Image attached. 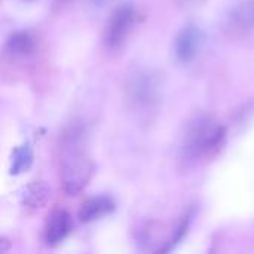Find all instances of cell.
<instances>
[{
  "mask_svg": "<svg viewBox=\"0 0 254 254\" xmlns=\"http://www.w3.org/2000/svg\"><path fill=\"white\" fill-rule=\"evenodd\" d=\"M60 182L68 196H76L89 185L95 165L86 150V129L70 125L60 137Z\"/></svg>",
  "mask_w": 254,
  "mask_h": 254,
  "instance_id": "1",
  "label": "cell"
},
{
  "mask_svg": "<svg viewBox=\"0 0 254 254\" xmlns=\"http://www.w3.org/2000/svg\"><path fill=\"white\" fill-rule=\"evenodd\" d=\"M226 143V127L211 113H198L186 125L180 156L188 164L214 159Z\"/></svg>",
  "mask_w": 254,
  "mask_h": 254,
  "instance_id": "2",
  "label": "cell"
},
{
  "mask_svg": "<svg viewBox=\"0 0 254 254\" xmlns=\"http://www.w3.org/2000/svg\"><path fill=\"white\" fill-rule=\"evenodd\" d=\"M164 95V77L158 70L138 68L124 85V100L129 112L146 118L153 115Z\"/></svg>",
  "mask_w": 254,
  "mask_h": 254,
  "instance_id": "3",
  "label": "cell"
},
{
  "mask_svg": "<svg viewBox=\"0 0 254 254\" xmlns=\"http://www.w3.org/2000/svg\"><path fill=\"white\" fill-rule=\"evenodd\" d=\"M141 15L131 3H124L115 9V12L109 16L104 31H103V43L109 51L121 49L128 40L129 34L134 31L137 24L140 22Z\"/></svg>",
  "mask_w": 254,
  "mask_h": 254,
  "instance_id": "4",
  "label": "cell"
},
{
  "mask_svg": "<svg viewBox=\"0 0 254 254\" xmlns=\"http://www.w3.org/2000/svg\"><path fill=\"white\" fill-rule=\"evenodd\" d=\"M222 30L231 39H240L254 30V0H240L223 18Z\"/></svg>",
  "mask_w": 254,
  "mask_h": 254,
  "instance_id": "5",
  "label": "cell"
},
{
  "mask_svg": "<svg viewBox=\"0 0 254 254\" xmlns=\"http://www.w3.org/2000/svg\"><path fill=\"white\" fill-rule=\"evenodd\" d=\"M202 43H204V33L201 31V28L195 24L185 25L177 33L173 43V52L176 60L182 64L192 63L198 57Z\"/></svg>",
  "mask_w": 254,
  "mask_h": 254,
  "instance_id": "6",
  "label": "cell"
},
{
  "mask_svg": "<svg viewBox=\"0 0 254 254\" xmlns=\"http://www.w3.org/2000/svg\"><path fill=\"white\" fill-rule=\"evenodd\" d=\"M73 223L71 216L65 210H55L48 217L45 228H43V243L46 247H57L60 246L71 232Z\"/></svg>",
  "mask_w": 254,
  "mask_h": 254,
  "instance_id": "7",
  "label": "cell"
},
{
  "mask_svg": "<svg viewBox=\"0 0 254 254\" xmlns=\"http://www.w3.org/2000/svg\"><path fill=\"white\" fill-rule=\"evenodd\" d=\"M115 208H116V205L110 196H104V195L92 196L82 202L77 217L82 223H91V222L100 220V219L112 214L115 211Z\"/></svg>",
  "mask_w": 254,
  "mask_h": 254,
  "instance_id": "8",
  "label": "cell"
},
{
  "mask_svg": "<svg viewBox=\"0 0 254 254\" xmlns=\"http://www.w3.org/2000/svg\"><path fill=\"white\" fill-rule=\"evenodd\" d=\"M36 49V37L30 31H15L4 43V54L10 58L30 57Z\"/></svg>",
  "mask_w": 254,
  "mask_h": 254,
  "instance_id": "9",
  "label": "cell"
},
{
  "mask_svg": "<svg viewBox=\"0 0 254 254\" xmlns=\"http://www.w3.org/2000/svg\"><path fill=\"white\" fill-rule=\"evenodd\" d=\"M51 198V188L45 182H31L22 195V207L30 213L40 210Z\"/></svg>",
  "mask_w": 254,
  "mask_h": 254,
  "instance_id": "10",
  "label": "cell"
},
{
  "mask_svg": "<svg viewBox=\"0 0 254 254\" xmlns=\"http://www.w3.org/2000/svg\"><path fill=\"white\" fill-rule=\"evenodd\" d=\"M33 162V149L28 143H24L15 147L12 153V164H10V174L18 176L30 168Z\"/></svg>",
  "mask_w": 254,
  "mask_h": 254,
  "instance_id": "11",
  "label": "cell"
},
{
  "mask_svg": "<svg viewBox=\"0 0 254 254\" xmlns=\"http://www.w3.org/2000/svg\"><path fill=\"white\" fill-rule=\"evenodd\" d=\"M202 0H176V3L179 6H195V4H199Z\"/></svg>",
  "mask_w": 254,
  "mask_h": 254,
  "instance_id": "12",
  "label": "cell"
},
{
  "mask_svg": "<svg viewBox=\"0 0 254 254\" xmlns=\"http://www.w3.org/2000/svg\"><path fill=\"white\" fill-rule=\"evenodd\" d=\"M112 0H89V3L94 6V7H97V9H100V7H104V6H107L109 3H110Z\"/></svg>",
  "mask_w": 254,
  "mask_h": 254,
  "instance_id": "13",
  "label": "cell"
},
{
  "mask_svg": "<svg viewBox=\"0 0 254 254\" xmlns=\"http://www.w3.org/2000/svg\"><path fill=\"white\" fill-rule=\"evenodd\" d=\"M70 0H55V3L57 4H65V3H68Z\"/></svg>",
  "mask_w": 254,
  "mask_h": 254,
  "instance_id": "14",
  "label": "cell"
}]
</instances>
